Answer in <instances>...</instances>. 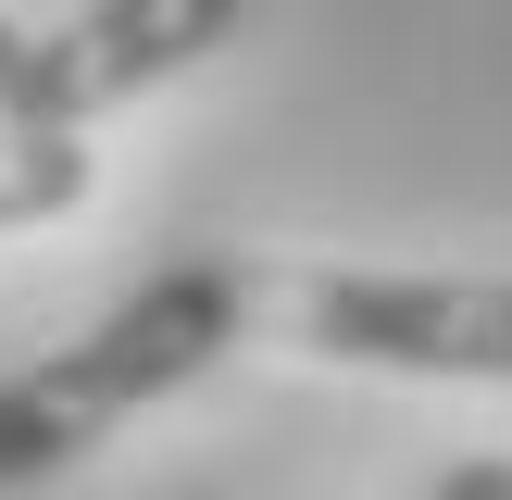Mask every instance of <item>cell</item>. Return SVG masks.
Returning a JSON list of instances; mask_svg holds the SVG:
<instances>
[{
    "label": "cell",
    "instance_id": "6",
    "mask_svg": "<svg viewBox=\"0 0 512 500\" xmlns=\"http://www.w3.org/2000/svg\"><path fill=\"white\" fill-rule=\"evenodd\" d=\"M13 75H25V25L0 13V100H13Z\"/></svg>",
    "mask_w": 512,
    "mask_h": 500
},
{
    "label": "cell",
    "instance_id": "2",
    "mask_svg": "<svg viewBox=\"0 0 512 500\" xmlns=\"http://www.w3.org/2000/svg\"><path fill=\"white\" fill-rule=\"evenodd\" d=\"M288 325L325 363L375 375H500L512 388V275H288Z\"/></svg>",
    "mask_w": 512,
    "mask_h": 500
},
{
    "label": "cell",
    "instance_id": "3",
    "mask_svg": "<svg viewBox=\"0 0 512 500\" xmlns=\"http://www.w3.org/2000/svg\"><path fill=\"white\" fill-rule=\"evenodd\" d=\"M250 25V0H88L75 25H50V38H25V75L0 113L13 125H100L113 100L163 88V75H188L200 50H225Z\"/></svg>",
    "mask_w": 512,
    "mask_h": 500
},
{
    "label": "cell",
    "instance_id": "1",
    "mask_svg": "<svg viewBox=\"0 0 512 500\" xmlns=\"http://www.w3.org/2000/svg\"><path fill=\"white\" fill-rule=\"evenodd\" d=\"M250 300H263V275H250L238 250H188V263L138 275L88 338H63L25 375H0V488H38V475H63L75 450H100L125 413L200 388V375L238 350Z\"/></svg>",
    "mask_w": 512,
    "mask_h": 500
},
{
    "label": "cell",
    "instance_id": "4",
    "mask_svg": "<svg viewBox=\"0 0 512 500\" xmlns=\"http://www.w3.org/2000/svg\"><path fill=\"white\" fill-rule=\"evenodd\" d=\"M75 200H88V138L0 113V225H50V213H75Z\"/></svg>",
    "mask_w": 512,
    "mask_h": 500
},
{
    "label": "cell",
    "instance_id": "5",
    "mask_svg": "<svg viewBox=\"0 0 512 500\" xmlns=\"http://www.w3.org/2000/svg\"><path fill=\"white\" fill-rule=\"evenodd\" d=\"M425 500H512V463H450Z\"/></svg>",
    "mask_w": 512,
    "mask_h": 500
}]
</instances>
